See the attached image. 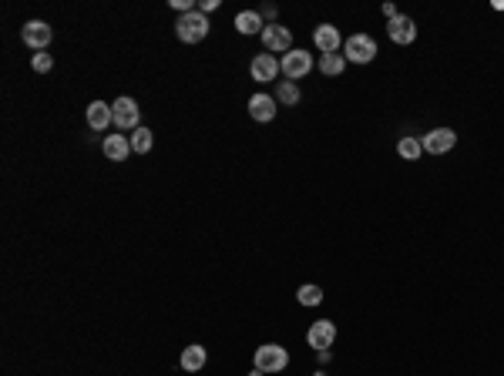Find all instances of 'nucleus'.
<instances>
[{
  "mask_svg": "<svg viewBox=\"0 0 504 376\" xmlns=\"http://www.w3.org/2000/svg\"><path fill=\"white\" fill-rule=\"evenodd\" d=\"M387 34H390L394 44H414V41H417V24H414L407 14H397V17L387 24Z\"/></svg>",
  "mask_w": 504,
  "mask_h": 376,
  "instance_id": "obj_9",
  "label": "nucleus"
},
{
  "mask_svg": "<svg viewBox=\"0 0 504 376\" xmlns=\"http://www.w3.org/2000/svg\"><path fill=\"white\" fill-rule=\"evenodd\" d=\"M313 41H316V48L323 50V54H336V50L343 48V37H340V30L333 24H320L313 30Z\"/></svg>",
  "mask_w": 504,
  "mask_h": 376,
  "instance_id": "obj_13",
  "label": "nucleus"
},
{
  "mask_svg": "<svg viewBox=\"0 0 504 376\" xmlns=\"http://www.w3.org/2000/svg\"><path fill=\"white\" fill-rule=\"evenodd\" d=\"M289 366V350H282L279 343H262L255 350V370L259 373H282Z\"/></svg>",
  "mask_w": 504,
  "mask_h": 376,
  "instance_id": "obj_2",
  "label": "nucleus"
},
{
  "mask_svg": "<svg viewBox=\"0 0 504 376\" xmlns=\"http://www.w3.org/2000/svg\"><path fill=\"white\" fill-rule=\"evenodd\" d=\"M420 145H424L427 155H447V151L457 145V135H454L451 128H434V131L424 135V141H420Z\"/></svg>",
  "mask_w": 504,
  "mask_h": 376,
  "instance_id": "obj_8",
  "label": "nucleus"
},
{
  "mask_svg": "<svg viewBox=\"0 0 504 376\" xmlns=\"http://www.w3.org/2000/svg\"><path fill=\"white\" fill-rule=\"evenodd\" d=\"M111 111H115V125L122 128V131H135V128H142V111H138V101L135 98H118L111 104Z\"/></svg>",
  "mask_w": 504,
  "mask_h": 376,
  "instance_id": "obj_6",
  "label": "nucleus"
},
{
  "mask_svg": "<svg viewBox=\"0 0 504 376\" xmlns=\"http://www.w3.org/2000/svg\"><path fill=\"white\" fill-rule=\"evenodd\" d=\"M262 14H255V10H242L239 17H235V30L239 34H262Z\"/></svg>",
  "mask_w": 504,
  "mask_h": 376,
  "instance_id": "obj_17",
  "label": "nucleus"
},
{
  "mask_svg": "<svg viewBox=\"0 0 504 376\" xmlns=\"http://www.w3.org/2000/svg\"><path fill=\"white\" fill-rule=\"evenodd\" d=\"M397 155H400L403 161H417V158L424 155V145H420V138H414V135H403L400 141H397Z\"/></svg>",
  "mask_w": 504,
  "mask_h": 376,
  "instance_id": "obj_18",
  "label": "nucleus"
},
{
  "mask_svg": "<svg viewBox=\"0 0 504 376\" xmlns=\"http://www.w3.org/2000/svg\"><path fill=\"white\" fill-rule=\"evenodd\" d=\"M313 376H327V373H313Z\"/></svg>",
  "mask_w": 504,
  "mask_h": 376,
  "instance_id": "obj_27",
  "label": "nucleus"
},
{
  "mask_svg": "<svg viewBox=\"0 0 504 376\" xmlns=\"http://www.w3.org/2000/svg\"><path fill=\"white\" fill-rule=\"evenodd\" d=\"M50 68H54V57L50 54H34V71L37 75H48Z\"/></svg>",
  "mask_w": 504,
  "mask_h": 376,
  "instance_id": "obj_23",
  "label": "nucleus"
},
{
  "mask_svg": "<svg viewBox=\"0 0 504 376\" xmlns=\"http://www.w3.org/2000/svg\"><path fill=\"white\" fill-rule=\"evenodd\" d=\"M343 68H347V57H343V54H323V57H320V71L327 77H340Z\"/></svg>",
  "mask_w": 504,
  "mask_h": 376,
  "instance_id": "obj_19",
  "label": "nucleus"
},
{
  "mask_svg": "<svg viewBox=\"0 0 504 376\" xmlns=\"http://www.w3.org/2000/svg\"><path fill=\"white\" fill-rule=\"evenodd\" d=\"M282 75L289 77V81H300V77H306L309 71H313V54L309 50H300V48H293L289 54H282Z\"/></svg>",
  "mask_w": 504,
  "mask_h": 376,
  "instance_id": "obj_4",
  "label": "nucleus"
},
{
  "mask_svg": "<svg viewBox=\"0 0 504 376\" xmlns=\"http://www.w3.org/2000/svg\"><path fill=\"white\" fill-rule=\"evenodd\" d=\"M50 37H54V30H50L48 21H27L24 27H21V41H24L27 48H34V50H48L50 44Z\"/></svg>",
  "mask_w": 504,
  "mask_h": 376,
  "instance_id": "obj_5",
  "label": "nucleus"
},
{
  "mask_svg": "<svg viewBox=\"0 0 504 376\" xmlns=\"http://www.w3.org/2000/svg\"><path fill=\"white\" fill-rule=\"evenodd\" d=\"M249 71H252L255 81H276L279 71H282V64H279L273 54H255L252 64H249Z\"/></svg>",
  "mask_w": 504,
  "mask_h": 376,
  "instance_id": "obj_12",
  "label": "nucleus"
},
{
  "mask_svg": "<svg viewBox=\"0 0 504 376\" xmlns=\"http://www.w3.org/2000/svg\"><path fill=\"white\" fill-rule=\"evenodd\" d=\"M151 141H155V138H151L148 128H135V131H131V151H135V155H148Z\"/></svg>",
  "mask_w": 504,
  "mask_h": 376,
  "instance_id": "obj_20",
  "label": "nucleus"
},
{
  "mask_svg": "<svg viewBox=\"0 0 504 376\" xmlns=\"http://www.w3.org/2000/svg\"><path fill=\"white\" fill-rule=\"evenodd\" d=\"M333 339H336V326L329 323V319H320V323H313L309 333H306V343L313 346V350H329L333 346Z\"/></svg>",
  "mask_w": 504,
  "mask_h": 376,
  "instance_id": "obj_10",
  "label": "nucleus"
},
{
  "mask_svg": "<svg viewBox=\"0 0 504 376\" xmlns=\"http://www.w3.org/2000/svg\"><path fill=\"white\" fill-rule=\"evenodd\" d=\"M383 14H387V17L394 21V17H397V7H394V3H383Z\"/></svg>",
  "mask_w": 504,
  "mask_h": 376,
  "instance_id": "obj_26",
  "label": "nucleus"
},
{
  "mask_svg": "<svg viewBox=\"0 0 504 376\" xmlns=\"http://www.w3.org/2000/svg\"><path fill=\"white\" fill-rule=\"evenodd\" d=\"M296 299H300V306H320L323 302V289L320 286H300Z\"/></svg>",
  "mask_w": 504,
  "mask_h": 376,
  "instance_id": "obj_22",
  "label": "nucleus"
},
{
  "mask_svg": "<svg viewBox=\"0 0 504 376\" xmlns=\"http://www.w3.org/2000/svg\"><path fill=\"white\" fill-rule=\"evenodd\" d=\"M101 151H104L108 161H128L131 141H128V135H108V138L101 141Z\"/></svg>",
  "mask_w": 504,
  "mask_h": 376,
  "instance_id": "obj_14",
  "label": "nucleus"
},
{
  "mask_svg": "<svg viewBox=\"0 0 504 376\" xmlns=\"http://www.w3.org/2000/svg\"><path fill=\"white\" fill-rule=\"evenodd\" d=\"M172 7L178 14H192V0H172Z\"/></svg>",
  "mask_w": 504,
  "mask_h": 376,
  "instance_id": "obj_24",
  "label": "nucleus"
},
{
  "mask_svg": "<svg viewBox=\"0 0 504 376\" xmlns=\"http://www.w3.org/2000/svg\"><path fill=\"white\" fill-rule=\"evenodd\" d=\"M205 359H209V350L199 346V343H192V346H185L182 350V359H178V366L185 370V373H199L202 366H205Z\"/></svg>",
  "mask_w": 504,
  "mask_h": 376,
  "instance_id": "obj_16",
  "label": "nucleus"
},
{
  "mask_svg": "<svg viewBox=\"0 0 504 376\" xmlns=\"http://www.w3.org/2000/svg\"><path fill=\"white\" fill-rule=\"evenodd\" d=\"M262 44L273 54H289L293 50V30L282 24H266L262 27Z\"/></svg>",
  "mask_w": 504,
  "mask_h": 376,
  "instance_id": "obj_7",
  "label": "nucleus"
},
{
  "mask_svg": "<svg viewBox=\"0 0 504 376\" xmlns=\"http://www.w3.org/2000/svg\"><path fill=\"white\" fill-rule=\"evenodd\" d=\"M88 125H91V131H104L108 125H115V111H111V104H104V101H91V104H88Z\"/></svg>",
  "mask_w": 504,
  "mask_h": 376,
  "instance_id": "obj_15",
  "label": "nucleus"
},
{
  "mask_svg": "<svg viewBox=\"0 0 504 376\" xmlns=\"http://www.w3.org/2000/svg\"><path fill=\"white\" fill-rule=\"evenodd\" d=\"M276 111H279V101L273 98V95H252L249 98V115H252V121H273L276 118Z\"/></svg>",
  "mask_w": 504,
  "mask_h": 376,
  "instance_id": "obj_11",
  "label": "nucleus"
},
{
  "mask_svg": "<svg viewBox=\"0 0 504 376\" xmlns=\"http://www.w3.org/2000/svg\"><path fill=\"white\" fill-rule=\"evenodd\" d=\"M215 7H219V0H202V14H205V17H209V10H215Z\"/></svg>",
  "mask_w": 504,
  "mask_h": 376,
  "instance_id": "obj_25",
  "label": "nucleus"
},
{
  "mask_svg": "<svg viewBox=\"0 0 504 376\" xmlns=\"http://www.w3.org/2000/svg\"><path fill=\"white\" fill-rule=\"evenodd\" d=\"M209 17L202 14V10H192V14H182L175 24V34L182 44H199V41H205L209 37Z\"/></svg>",
  "mask_w": 504,
  "mask_h": 376,
  "instance_id": "obj_1",
  "label": "nucleus"
},
{
  "mask_svg": "<svg viewBox=\"0 0 504 376\" xmlns=\"http://www.w3.org/2000/svg\"><path fill=\"white\" fill-rule=\"evenodd\" d=\"M343 57L353 61V64H370L377 57V41L370 34H353V37H347V44H343Z\"/></svg>",
  "mask_w": 504,
  "mask_h": 376,
  "instance_id": "obj_3",
  "label": "nucleus"
},
{
  "mask_svg": "<svg viewBox=\"0 0 504 376\" xmlns=\"http://www.w3.org/2000/svg\"><path fill=\"white\" fill-rule=\"evenodd\" d=\"M276 101L279 104H296V101H300V88H296V81H279Z\"/></svg>",
  "mask_w": 504,
  "mask_h": 376,
  "instance_id": "obj_21",
  "label": "nucleus"
}]
</instances>
